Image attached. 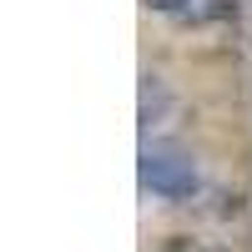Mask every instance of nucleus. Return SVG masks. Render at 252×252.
Segmentation results:
<instances>
[{
    "instance_id": "5",
    "label": "nucleus",
    "mask_w": 252,
    "mask_h": 252,
    "mask_svg": "<svg viewBox=\"0 0 252 252\" xmlns=\"http://www.w3.org/2000/svg\"><path fill=\"white\" fill-rule=\"evenodd\" d=\"M146 5H152V10H166V15H182L192 0H146Z\"/></svg>"
},
{
    "instance_id": "1",
    "label": "nucleus",
    "mask_w": 252,
    "mask_h": 252,
    "mask_svg": "<svg viewBox=\"0 0 252 252\" xmlns=\"http://www.w3.org/2000/svg\"><path fill=\"white\" fill-rule=\"evenodd\" d=\"M141 192H152L161 202H187L202 192V172L177 146H146L141 152Z\"/></svg>"
},
{
    "instance_id": "3",
    "label": "nucleus",
    "mask_w": 252,
    "mask_h": 252,
    "mask_svg": "<svg viewBox=\"0 0 252 252\" xmlns=\"http://www.w3.org/2000/svg\"><path fill=\"white\" fill-rule=\"evenodd\" d=\"M166 106H172V96H166L161 76H141V121L157 126V121L166 116Z\"/></svg>"
},
{
    "instance_id": "2",
    "label": "nucleus",
    "mask_w": 252,
    "mask_h": 252,
    "mask_svg": "<svg viewBox=\"0 0 252 252\" xmlns=\"http://www.w3.org/2000/svg\"><path fill=\"white\" fill-rule=\"evenodd\" d=\"M227 15H237V0H192L177 20L182 26H212V20H227Z\"/></svg>"
},
{
    "instance_id": "4",
    "label": "nucleus",
    "mask_w": 252,
    "mask_h": 252,
    "mask_svg": "<svg viewBox=\"0 0 252 252\" xmlns=\"http://www.w3.org/2000/svg\"><path fill=\"white\" fill-rule=\"evenodd\" d=\"M161 252H217V247H202V242H187V237H172Z\"/></svg>"
}]
</instances>
